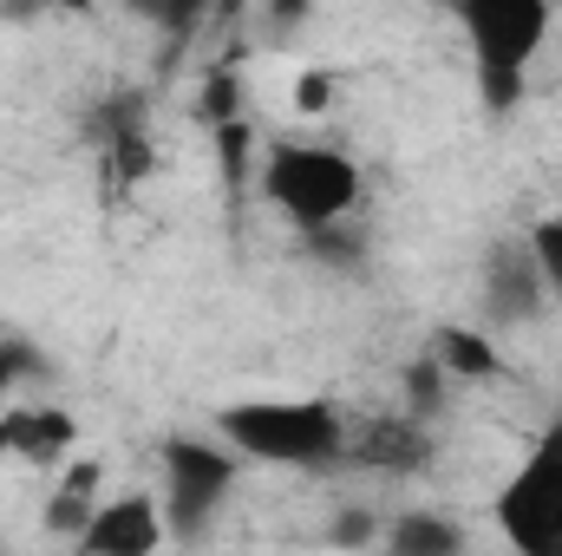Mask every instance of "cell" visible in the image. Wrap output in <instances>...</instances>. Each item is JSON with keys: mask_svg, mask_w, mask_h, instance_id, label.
Instances as JSON below:
<instances>
[{"mask_svg": "<svg viewBox=\"0 0 562 556\" xmlns=\"http://www.w3.org/2000/svg\"><path fill=\"white\" fill-rule=\"evenodd\" d=\"M79 445V419L46 400H13L0 407V458H26V465H59Z\"/></svg>", "mask_w": 562, "mask_h": 556, "instance_id": "9c48e42d", "label": "cell"}, {"mask_svg": "<svg viewBox=\"0 0 562 556\" xmlns=\"http://www.w3.org/2000/svg\"><path fill=\"white\" fill-rule=\"evenodd\" d=\"M210 138H216V170H223V184L229 190H243V177H249V119H223V125H210Z\"/></svg>", "mask_w": 562, "mask_h": 556, "instance_id": "2e32d148", "label": "cell"}, {"mask_svg": "<svg viewBox=\"0 0 562 556\" xmlns=\"http://www.w3.org/2000/svg\"><path fill=\"white\" fill-rule=\"evenodd\" d=\"M524 236H530V249H537V263H543L550 301H562V210H557V216H537Z\"/></svg>", "mask_w": 562, "mask_h": 556, "instance_id": "ac0fdd59", "label": "cell"}, {"mask_svg": "<svg viewBox=\"0 0 562 556\" xmlns=\"http://www.w3.org/2000/svg\"><path fill=\"white\" fill-rule=\"evenodd\" d=\"M380 531H386V524H380L367 504H347V511L327 524V544H340V551H360V544H380Z\"/></svg>", "mask_w": 562, "mask_h": 556, "instance_id": "ffe728a7", "label": "cell"}, {"mask_svg": "<svg viewBox=\"0 0 562 556\" xmlns=\"http://www.w3.org/2000/svg\"><path fill=\"white\" fill-rule=\"evenodd\" d=\"M301 256H307L314 269H327V276L353 281V276H367V263H373V236H367L353 216H340V223L301 230Z\"/></svg>", "mask_w": 562, "mask_h": 556, "instance_id": "7c38bea8", "label": "cell"}, {"mask_svg": "<svg viewBox=\"0 0 562 556\" xmlns=\"http://www.w3.org/2000/svg\"><path fill=\"white\" fill-rule=\"evenodd\" d=\"M157 465H164V531H170V544H203L210 531H216V518H223V504H229V491H236V471H243V458H236V445L216 432V438H203V432H170L164 445H157Z\"/></svg>", "mask_w": 562, "mask_h": 556, "instance_id": "277c9868", "label": "cell"}, {"mask_svg": "<svg viewBox=\"0 0 562 556\" xmlns=\"http://www.w3.org/2000/svg\"><path fill=\"white\" fill-rule=\"evenodd\" d=\"M431 458H438V432L406 407L386 419H367V425H347V452H340V465L373 471V478H425Z\"/></svg>", "mask_w": 562, "mask_h": 556, "instance_id": "52a82bcc", "label": "cell"}, {"mask_svg": "<svg viewBox=\"0 0 562 556\" xmlns=\"http://www.w3.org/2000/svg\"><path fill=\"white\" fill-rule=\"evenodd\" d=\"M203 125H223V119H243V79L236 73H210L203 79V99H196Z\"/></svg>", "mask_w": 562, "mask_h": 556, "instance_id": "d6986e66", "label": "cell"}, {"mask_svg": "<svg viewBox=\"0 0 562 556\" xmlns=\"http://www.w3.org/2000/svg\"><path fill=\"white\" fill-rule=\"evenodd\" d=\"M557 46H562V33H557Z\"/></svg>", "mask_w": 562, "mask_h": 556, "instance_id": "cb8c5ba5", "label": "cell"}, {"mask_svg": "<svg viewBox=\"0 0 562 556\" xmlns=\"http://www.w3.org/2000/svg\"><path fill=\"white\" fill-rule=\"evenodd\" d=\"M164 544H170L164 504L144 498V491H125V498L99 504L86 518V531L72 537V551H86V556H150V551H164Z\"/></svg>", "mask_w": 562, "mask_h": 556, "instance_id": "ba28073f", "label": "cell"}, {"mask_svg": "<svg viewBox=\"0 0 562 556\" xmlns=\"http://www.w3.org/2000/svg\"><path fill=\"white\" fill-rule=\"evenodd\" d=\"M314 7H321V0H269V26H276V33H294Z\"/></svg>", "mask_w": 562, "mask_h": 556, "instance_id": "44dd1931", "label": "cell"}, {"mask_svg": "<svg viewBox=\"0 0 562 556\" xmlns=\"http://www.w3.org/2000/svg\"><path fill=\"white\" fill-rule=\"evenodd\" d=\"M497 531L517 556H562V425L530 445V458L497 491Z\"/></svg>", "mask_w": 562, "mask_h": 556, "instance_id": "5b68a950", "label": "cell"}, {"mask_svg": "<svg viewBox=\"0 0 562 556\" xmlns=\"http://www.w3.org/2000/svg\"><path fill=\"white\" fill-rule=\"evenodd\" d=\"M550 308V281H543V263L530 249V236H497L477 263V314L491 334L504 327H530L543 321Z\"/></svg>", "mask_w": 562, "mask_h": 556, "instance_id": "8992f818", "label": "cell"}, {"mask_svg": "<svg viewBox=\"0 0 562 556\" xmlns=\"http://www.w3.org/2000/svg\"><path fill=\"white\" fill-rule=\"evenodd\" d=\"M92 485H99V465L86 458V465L53 491V504H46V531H53V537H79V531H86V518L99 511V504H92Z\"/></svg>", "mask_w": 562, "mask_h": 556, "instance_id": "9a60e30c", "label": "cell"}, {"mask_svg": "<svg viewBox=\"0 0 562 556\" xmlns=\"http://www.w3.org/2000/svg\"><path fill=\"white\" fill-rule=\"evenodd\" d=\"M327 92H334V79H327V73H307V79H301V105H307V112H321V105H327Z\"/></svg>", "mask_w": 562, "mask_h": 556, "instance_id": "7402d4cb", "label": "cell"}, {"mask_svg": "<svg viewBox=\"0 0 562 556\" xmlns=\"http://www.w3.org/2000/svg\"><path fill=\"white\" fill-rule=\"evenodd\" d=\"M425 347H431V354L445 360V374H451L458 387H471V380H510V360L497 354V341H491V327H464V321H438Z\"/></svg>", "mask_w": 562, "mask_h": 556, "instance_id": "30bf717a", "label": "cell"}, {"mask_svg": "<svg viewBox=\"0 0 562 556\" xmlns=\"http://www.w3.org/2000/svg\"><path fill=\"white\" fill-rule=\"evenodd\" d=\"M46 7H59V0H0V20H40Z\"/></svg>", "mask_w": 562, "mask_h": 556, "instance_id": "603a6c76", "label": "cell"}, {"mask_svg": "<svg viewBox=\"0 0 562 556\" xmlns=\"http://www.w3.org/2000/svg\"><path fill=\"white\" fill-rule=\"evenodd\" d=\"M380 544L393 556H464L471 551V531L458 518H438V511H400L380 531Z\"/></svg>", "mask_w": 562, "mask_h": 556, "instance_id": "8fae6325", "label": "cell"}, {"mask_svg": "<svg viewBox=\"0 0 562 556\" xmlns=\"http://www.w3.org/2000/svg\"><path fill=\"white\" fill-rule=\"evenodd\" d=\"M53 380H59V367H53V354H46L40 341H26V334H0V407L33 400V393L53 387Z\"/></svg>", "mask_w": 562, "mask_h": 556, "instance_id": "4fadbf2b", "label": "cell"}, {"mask_svg": "<svg viewBox=\"0 0 562 556\" xmlns=\"http://www.w3.org/2000/svg\"><path fill=\"white\" fill-rule=\"evenodd\" d=\"M216 432L236 445L243 465L276 471H340L347 419L327 400H236L216 413Z\"/></svg>", "mask_w": 562, "mask_h": 556, "instance_id": "7a4b0ae2", "label": "cell"}, {"mask_svg": "<svg viewBox=\"0 0 562 556\" xmlns=\"http://www.w3.org/2000/svg\"><path fill=\"white\" fill-rule=\"evenodd\" d=\"M464 46H471V79L491 119H510L530 92L537 53L557 40V7L550 0H445Z\"/></svg>", "mask_w": 562, "mask_h": 556, "instance_id": "6da1fadb", "label": "cell"}, {"mask_svg": "<svg viewBox=\"0 0 562 556\" xmlns=\"http://www.w3.org/2000/svg\"><path fill=\"white\" fill-rule=\"evenodd\" d=\"M125 7H132L138 20H150L157 33L183 40V33H190V26H196V20H203V13H210L216 0H125Z\"/></svg>", "mask_w": 562, "mask_h": 556, "instance_id": "e0dca14e", "label": "cell"}, {"mask_svg": "<svg viewBox=\"0 0 562 556\" xmlns=\"http://www.w3.org/2000/svg\"><path fill=\"white\" fill-rule=\"evenodd\" d=\"M400 393H406V413L425 419V425H438V419L451 413V393H458V380L445 374V360L425 347L419 360H406V374H400Z\"/></svg>", "mask_w": 562, "mask_h": 556, "instance_id": "5bb4252c", "label": "cell"}, {"mask_svg": "<svg viewBox=\"0 0 562 556\" xmlns=\"http://www.w3.org/2000/svg\"><path fill=\"white\" fill-rule=\"evenodd\" d=\"M256 190L294 230H321V223L360 216L367 170L340 144H269L262 170H256Z\"/></svg>", "mask_w": 562, "mask_h": 556, "instance_id": "3957f363", "label": "cell"}]
</instances>
